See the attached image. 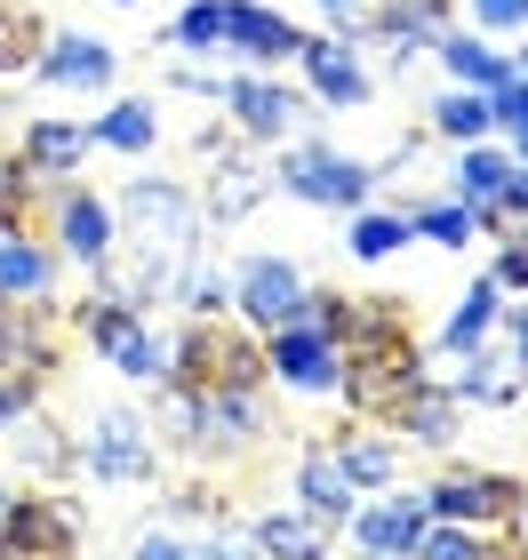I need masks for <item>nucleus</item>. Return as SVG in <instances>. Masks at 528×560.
<instances>
[{"instance_id": "obj_1", "label": "nucleus", "mask_w": 528, "mask_h": 560, "mask_svg": "<svg viewBox=\"0 0 528 560\" xmlns=\"http://www.w3.org/2000/svg\"><path fill=\"white\" fill-rule=\"evenodd\" d=\"M120 224H129V257H105V280H113V304H153L161 289H176L192 265V248H200V209H192V192H176V185H129L120 192Z\"/></svg>"}, {"instance_id": "obj_2", "label": "nucleus", "mask_w": 528, "mask_h": 560, "mask_svg": "<svg viewBox=\"0 0 528 560\" xmlns=\"http://www.w3.org/2000/svg\"><path fill=\"white\" fill-rule=\"evenodd\" d=\"M352 337V409H368V417H392L400 400H409L424 376H416V352H409V337L400 328H385V320H352L344 328Z\"/></svg>"}, {"instance_id": "obj_3", "label": "nucleus", "mask_w": 528, "mask_h": 560, "mask_svg": "<svg viewBox=\"0 0 528 560\" xmlns=\"http://www.w3.org/2000/svg\"><path fill=\"white\" fill-rule=\"evenodd\" d=\"M81 552V513L64 497H16L0 513V560H72Z\"/></svg>"}, {"instance_id": "obj_4", "label": "nucleus", "mask_w": 528, "mask_h": 560, "mask_svg": "<svg viewBox=\"0 0 528 560\" xmlns=\"http://www.w3.org/2000/svg\"><path fill=\"white\" fill-rule=\"evenodd\" d=\"M185 376H192V393H248L257 352H248V337H233V328H192L185 337Z\"/></svg>"}, {"instance_id": "obj_5", "label": "nucleus", "mask_w": 528, "mask_h": 560, "mask_svg": "<svg viewBox=\"0 0 528 560\" xmlns=\"http://www.w3.org/2000/svg\"><path fill=\"white\" fill-rule=\"evenodd\" d=\"M89 472L96 480H144L153 472V448H144V417L129 409H105L89 432Z\"/></svg>"}, {"instance_id": "obj_6", "label": "nucleus", "mask_w": 528, "mask_h": 560, "mask_svg": "<svg viewBox=\"0 0 528 560\" xmlns=\"http://www.w3.org/2000/svg\"><path fill=\"white\" fill-rule=\"evenodd\" d=\"M89 337L113 352L129 376H168V361H161V345L144 337V320L129 313V304H89Z\"/></svg>"}, {"instance_id": "obj_7", "label": "nucleus", "mask_w": 528, "mask_h": 560, "mask_svg": "<svg viewBox=\"0 0 528 560\" xmlns=\"http://www.w3.org/2000/svg\"><path fill=\"white\" fill-rule=\"evenodd\" d=\"M33 72H40L48 89H105V81H113V48L89 40V33H57V40L40 48Z\"/></svg>"}, {"instance_id": "obj_8", "label": "nucleus", "mask_w": 528, "mask_h": 560, "mask_svg": "<svg viewBox=\"0 0 528 560\" xmlns=\"http://www.w3.org/2000/svg\"><path fill=\"white\" fill-rule=\"evenodd\" d=\"M57 233H64V257H81V265H105L113 248H120V217H113V200H96V192H64V217H57Z\"/></svg>"}, {"instance_id": "obj_9", "label": "nucleus", "mask_w": 528, "mask_h": 560, "mask_svg": "<svg viewBox=\"0 0 528 560\" xmlns=\"http://www.w3.org/2000/svg\"><path fill=\"white\" fill-rule=\"evenodd\" d=\"M281 185L305 192V200H337V209H352V200L368 192V168L361 161H337V152H296V161L281 168Z\"/></svg>"}, {"instance_id": "obj_10", "label": "nucleus", "mask_w": 528, "mask_h": 560, "mask_svg": "<svg viewBox=\"0 0 528 560\" xmlns=\"http://www.w3.org/2000/svg\"><path fill=\"white\" fill-rule=\"evenodd\" d=\"M240 304H248V313H257L265 328H296V320H305V280H296L289 265H248L240 272Z\"/></svg>"}, {"instance_id": "obj_11", "label": "nucleus", "mask_w": 528, "mask_h": 560, "mask_svg": "<svg viewBox=\"0 0 528 560\" xmlns=\"http://www.w3.org/2000/svg\"><path fill=\"white\" fill-rule=\"evenodd\" d=\"M272 369H281L289 385H305V393H329L337 376H344V369H337V345L320 337V328H305V320L281 328V345H272Z\"/></svg>"}, {"instance_id": "obj_12", "label": "nucleus", "mask_w": 528, "mask_h": 560, "mask_svg": "<svg viewBox=\"0 0 528 560\" xmlns=\"http://www.w3.org/2000/svg\"><path fill=\"white\" fill-rule=\"evenodd\" d=\"M224 40L248 48V57H296V48H305V33H296L289 16L248 9V0H224Z\"/></svg>"}, {"instance_id": "obj_13", "label": "nucleus", "mask_w": 528, "mask_h": 560, "mask_svg": "<svg viewBox=\"0 0 528 560\" xmlns=\"http://www.w3.org/2000/svg\"><path fill=\"white\" fill-rule=\"evenodd\" d=\"M513 480H481V472H457V480H441L433 489V513L448 521H496V513H513Z\"/></svg>"}, {"instance_id": "obj_14", "label": "nucleus", "mask_w": 528, "mask_h": 560, "mask_svg": "<svg viewBox=\"0 0 528 560\" xmlns=\"http://www.w3.org/2000/svg\"><path fill=\"white\" fill-rule=\"evenodd\" d=\"M296 57H305L313 89L329 96V105H361V96H368V72L352 65V48H344V40H305V48H296Z\"/></svg>"}, {"instance_id": "obj_15", "label": "nucleus", "mask_w": 528, "mask_h": 560, "mask_svg": "<svg viewBox=\"0 0 528 560\" xmlns=\"http://www.w3.org/2000/svg\"><path fill=\"white\" fill-rule=\"evenodd\" d=\"M48 280H57V257L33 241H0V304H40Z\"/></svg>"}, {"instance_id": "obj_16", "label": "nucleus", "mask_w": 528, "mask_h": 560, "mask_svg": "<svg viewBox=\"0 0 528 560\" xmlns=\"http://www.w3.org/2000/svg\"><path fill=\"white\" fill-rule=\"evenodd\" d=\"M424 537V513L416 504H376V513H361V552L368 560H409Z\"/></svg>"}, {"instance_id": "obj_17", "label": "nucleus", "mask_w": 528, "mask_h": 560, "mask_svg": "<svg viewBox=\"0 0 528 560\" xmlns=\"http://www.w3.org/2000/svg\"><path fill=\"white\" fill-rule=\"evenodd\" d=\"M320 537H329V513H272L257 528V552H272V560H313Z\"/></svg>"}, {"instance_id": "obj_18", "label": "nucleus", "mask_w": 528, "mask_h": 560, "mask_svg": "<svg viewBox=\"0 0 528 560\" xmlns=\"http://www.w3.org/2000/svg\"><path fill=\"white\" fill-rule=\"evenodd\" d=\"M81 152H89V129H64V120H33V129H24V161H33V176L72 168Z\"/></svg>"}, {"instance_id": "obj_19", "label": "nucleus", "mask_w": 528, "mask_h": 560, "mask_svg": "<svg viewBox=\"0 0 528 560\" xmlns=\"http://www.w3.org/2000/svg\"><path fill=\"white\" fill-rule=\"evenodd\" d=\"M233 113H240V129L281 137L296 105H289V89H272V81H233Z\"/></svg>"}, {"instance_id": "obj_20", "label": "nucleus", "mask_w": 528, "mask_h": 560, "mask_svg": "<svg viewBox=\"0 0 528 560\" xmlns=\"http://www.w3.org/2000/svg\"><path fill=\"white\" fill-rule=\"evenodd\" d=\"M305 504H313V513H344V504H352V480H344V465H337V448H313L305 456Z\"/></svg>"}, {"instance_id": "obj_21", "label": "nucleus", "mask_w": 528, "mask_h": 560, "mask_svg": "<svg viewBox=\"0 0 528 560\" xmlns=\"http://www.w3.org/2000/svg\"><path fill=\"white\" fill-rule=\"evenodd\" d=\"M392 417H400V432H416V441H424V448H441V441H448V432H457V409H448V400H441V393H424V385H416L409 400H400V409H392Z\"/></svg>"}, {"instance_id": "obj_22", "label": "nucleus", "mask_w": 528, "mask_h": 560, "mask_svg": "<svg viewBox=\"0 0 528 560\" xmlns=\"http://www.w3.org/2000/svg\"><path fill=\"white\" fill-rule=\"evenodd\" d=\"M89 144H113V152H144L153 144V105H113L105 120L89 129Z\"/></svg>"}, {"instance_id": "obj_23", "label": "nucleus", "mask_w": 528, "mask_h": 560, "mask_svg": "<svg viewBox=\"0 0 528 560\" xmlns=\"http://www.w3.org/2000/svg\"><path fill=\"white\" fill-rule=\"evenodd\" d=\"M520 376H528V369L513 361V352H481V361L465 369V393H472V400H513Z\"/></svg>"}, {"instance_id": "obj_24", "label": "nucleus", "mask_w": 528, "mask_h": 560, "mask_svg": "<svg viewBox=\"0 0 528 560\" xmlns=\"http://www.w3.org/2000/svg\"><path fill=\"white\" fill-rule=\"evenodd\" d=\"M505 176H513V161H505V152H465L457 185H465V200H481V209H489V200L505 192Z\"/></svg>"}, {"instance_id": "obj_25", "label": "nucleus", "mask_w": 528, "mask_h": 560, "mask_svg": "<svg viewBox=\"0 0 528 560\" xmlns=\"http://www.w3.org/2000/svg\"><path fill=\"white\" fill-rule=\"evenodd\" d=\"M441 57L465 72V81H481V89H505V57L496 48H481V40H441Z\"/></svg>"}, {"instance_id": "obj_26", "label": "nucleus", "mask_w": 528, "mask_h": 560, "mask_svg": "<svg viewBox=\"0 0 528 560\" xmlns=\"http://www.w3.org/2000/svg\"><path fill=\"white\" fill-rule=\"evenodd\" d=\"M33 40H40L33 9H0V72H24V65H33Z\"/></svg>"}, {"instance_id": "obj_27", "label": "nucleus", "mask_w": 528, "mask_h": 560, "mask_svg": "<svg viewBox=\"0 0 528 560\" xmlns=\"http://www.w3.org/2000/svg\"><path fill=\"white\" fill-rule=\"evenodd\" d=\"M489 320H496V289H489V280H481V289H472V296H465V313H457V320H448V345H457V352H472V345H481V337H489Z\"/></svg>"}, {"instance_id": "obj_28", "label": "nucleus", "mask_w": 528, "mask_h": 560, "mask_svg": "<svg viewBox=\"0 0 528 560\" xmlns=\"http://www.w3.org/2000/svg\"><path fill=\"white\" fill-rule=\"evenodd\" d=\"M337 465H344V480L376 489V480H392V465H400V456H392L385 441H352V448H337Z\"/></svg>"}, {"instance_id": "obj_29", "label": "nucleus", "mask_w": 528, "mask_h": 560, "mask_svg": "<svg viewBox=\"0 0 528 560\" xmlns=\"http://www.w3.org/2000/svg\"><path fill=\"white\" fill-rule=\"evenodd\" d=\"M176 48H224V0H200V9L176 16Z\"/></svg>"}, {"instance_id": "obj_30", "label": "nucleus", "mask_w": 528, "mask_h": 560, "mask_svg": "<svg viewBox=\"0 0 528 560\" xmlns=\"http://www.w3.org/2000/svg\"><path fill=\"white\" fill-rule=\"evenodd\" d=\"M257 192H265V176L248 168V161H224V168H216V217H240Z\"/></svg>"}, {"instance_id": "obj_31", "label": "nucleus", "mask_w": 528, "mask_h": 560, "mask_svg": "<svg viewBox=\"0 0 528 560\" xmlns=\"http://www.w3.org/2000/svg\"><path fill=\"white\" fill-rule=\"evenodd\" d=\"M400 241H409L400 217H361V224H352V257H392Z\"/></svg>"}, {"instance_id": "obj_32", "label": "nucleus", "mask_w": 528, "mask_h": 560, "mask_svg": "<svg viewBox=\"0 0 528 560\" xmlns=\"http://www.w3.org/2000/svg\"><path fill=\"white\" fill-rule=\"evenodd\" d=\"M385 33L400 40V33H433V40H448L441 33V0H400V9H385Z\"/></svg>"}, {"instance_id": "obj_33", "label": "nucleus", "mask_w": 528, "mask_h": 560, "mask_svg": "<svg viewBox=\"0 0 528 560\" xmlns=\"http://www.w3.org/2000/svg\"><path fill=\"white\" fill-rule=\"evenodd\" d=\"M409 560H489V552L472 545V537H465V521H457V528H441V537H416Z\"/></svg>"}, {"instance_id": "obj_34", "label": "nucleus", "mask_w": 528, "mask_h": 560, "mask_svg": "<svg viewBox=\"0 0 528 560\" xmlns=\"http://www.w3.org/2000/svg\"><path fill=\"white\" fill-rule=\"evenodd\" d=\"M16 465H40V472H57L64 465V441L48 424H33V432H16Z\"/></svg>"}, {"instance_id": "obj_35", "label": "nucleus", "mask_w": 528, "mask_h": 560, "mask_svg": "<svg viewBox=\"0 0 528 560\" xmlns=\"http://www.w3.org/2000/svg\"><path fill=\"white\" fill-rule=\"evenodd\" d=\"M185 296L200 304V313H216V304H224V296H233V280H224L216 265H185Z\"/></svg>"}, {"instance_id": "obj_36", "label": "nucleus", "mask_w": 528, "mask_h": 560, "mask_svg": "<svg viewBox=\"0 0 528 560\" xmlns=\"http://www.w3.org/2000/svg\"><path fill=\"white\" fill-rule=\"evenodd\" d=\"M441 129H448V137H481V129H489V105H481V96H448V105H441Z\"/></svg>"}, {"instance_id": "obj_37", "label": "nucleus", "mask_w": 528, "mask_h": 560, "mask_svg": "<svg viewBox=\"0 0 528 560\" xmlns=\"http://www.w3.org/2000/svg\"><path fill=\"white\" fill-rule=\"evenodd\" d=\"M9 417H33V376L24 369H0V424Z\"/></svg>"}, {"instance_id": "obj_38", "label": "nucleus", "mask_w": 528, "mask_h": 560, "mask_svg": "<svg viewBox=\"0 0 528 560\" xmlns=\"http://www.w3.org/2000/svg\"><path fill=\"white\" fill-rule=\"evenodd\" d=\"M416 233H433V241L457 248V241L472 233V217H465V209H424V217H416Z\"/></svg>"}, {"instance_id": "obj_39", "label": "nucleus", "mask_w": 528, "mask_h": 560, "mask_svg": "<svg viewBox=\"0 0 528 560\" xmlns=\"http://www.w3.org/2000/svg\"><path fill=\"white\" fill-rule=\"evenodd\" d=\"M24 361V328L9 320V304H0V369H16Z\"/></svg>"}, {"instance_id": "obj_40", "label": "nucleus", "mask_w": 528, "mask_h": 560, "mask_svg": "<svg viewBox=\"0 0 528 560\" xmlns=\"http://www.w3.org/2000/svg\"><path fill=\"white\" fill-rule=\"evenodd\" d=\"M496 280H513V289H528V241L505 248V265H496Z\"/></svg>"}, {"instance_id": "obj_41", "label": "nucleus", "mask_w": 528, "mask_h": 560, "mask_svg": "<svg viewBox=\"0 0 528 560\" xmlns=\"http://www.w3.org/2000/svg\"><path fill=\"white\" fill-rule=\"evenodd\" d=\"M192 560H257V545H248V537H216L209 552H192Z\"/></svg>"}, {"instance_id": "obj_42", "label": "nucleus", "mask_w": 528, "mask_h": 560, "mask_svg": "<svg viewBox=\"0 0 528 560\" xmlns=\"http://www.w3.org/2000/svg\"><path fill=\"white\" fill-rule=\"evenodd\" d=\"M129 560H192V552H185V545H176V537H144V545H137Z\"/></svg>"}, {"instance_id": "obj_43", "label": "nucleus", "mask_w": 528, "mask_h": 560, "mask_svg": "<svg viewBox=\"0 0 528 560\" xmlns=\"http://www.w3.org/2000/svg\"><path fill=\"white\" fill-rule=\"evenodd\" d=\"M528 0H481V24H520Z\"/></svg>"}, {"instance_id": "obj_44", "label": "nucleus", "mask_w": 528, "mask_h": 560, "mask_svg": "<svg viewBox=\"0 0 528 560\" xmlns=\"http://www.w3.org/2000/svg\"><path fill=\"white\" fill-rule=\"evenodd\" d=\"M496 200H505V209H520V217H528V168H513V176H505V192H496Z\"/></svg>"}, {"instance_id": "obj_45", "label": "nucleus", "mask_w": 528, "mask_h": 560, "mask_svg": "<svg viewBox=\"0 0 528 560\" xmlns=\"http://www.w3.org/2000/svg\"><path fill=\"white\" fill-rule=\"evenodd\" d=\"M513 361H520V369H528V320H520V328H513Z\"/></svg>"}, {"instance_id": "obj_46", "label": "nucleus", "mask_w": 528, "mask_h": 560, "mask_svg": "<svg viewBox=\"0 0 528 560\" xmlns=\"http://www.w3.org/2000/svg\"><path fill=\"white\" fill-rule=\"evenodd\" d=\"M320 9H337V16H352V9H361V0H320Z\"/></svg>"}, {"instance_id": "obj_47", "label": "nucleus", "mask_w": 528, "mask_h": 560, "mask_svg": "<svg viewBox=\"0 0 528 560\" xmlns=\"http://www.w3.org/2000/svg\"><path fill=\"white\" fill-rule=\"evenodd\" d=\"M520 72H528V57H520Z\"/></svg>"}, {"instance_id": "obj_48", "label": "nucleus", "mask_w": 528, "mask_h": 560, "mask_svg": "<svg viewBox=\"0 0 528 560\" xmlns=\"http://www.w3.org/2000/svg\"><path fill=\"white\" fill-rule=\"evenodd\" d=\"M0 513H9V504H0Z\"/></svg>"}]
</instances>
